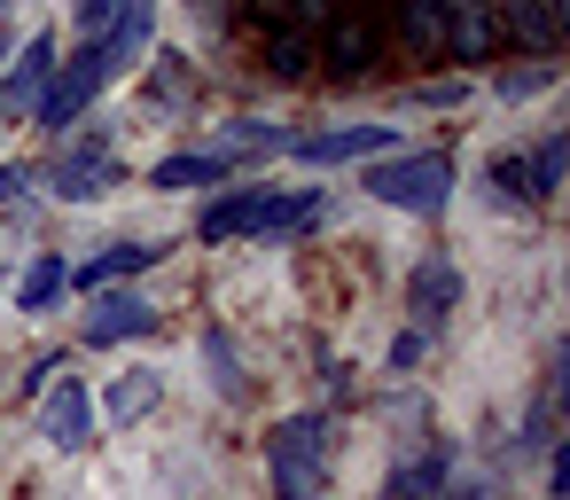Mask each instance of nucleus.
Returning <instances> with one entry per match:
<instances>
[{
  "instance_id": "f257e3e1",
  "label": "nucleus",
  "mask_w": 570,
  "mask_h": 500,
  "mask_svg": "<svg viewBox=\"0 0 570 500\" xmlns=\"http://www.w3.org/2000/svg\"><path fill=\"white\" fill-rule=\"evenodd\" d=\"M375 204H391V212H445V196H453V157L445 149H383V157H367V180H360Z\"/></svg>"
},
{
  "instance_id": "f03ea898",
  "label": "nucleus",
  "mask_w": 570,
  "mask_h": 500,
  "mask_svg": "<svg viewBox=\"0 0 570 500\" xmlns=\"http://www.w3.org/2000/svg\"><path fill=\"white\" fill-rule=\"evenodd\" d=\"M274 461V500H321V469H328V422L321 414H289L266 438Z\"/></svg>"
},
{
  "instance_id": "7ed1b4c3",
  "label": "nucleus",
  "mask_w": 570,
  "mask_h": 500,
  "mask_svg": "<svg viewBox=\"0 0 570 500\" xmlns=\"http://www.w3.org/2000/svg\"><path fill=\"white\" fill-rule=\"evenodd\" d=\"M102 87H110V71H102V48H95V40H79V56L48 71V95L32 102V118H40L48 134H71V118H79V110H87Z\"/></svg>"
},
{
  "instance_id": "20e7f679",
  "label": "nucleus",
  "mask_w": 570,
  "mask_h": 500,
  "mask_svg": "<svg viewBox=\"0 0 570 500\" xmlns=\"http://www.w3.org/2000/svg\"><path fill=\"white\" fill-rule=\"evenodd\" d=\"M383 56V32L352 9V0H336V17L313 32V63H328L336 79H367V63Z\"/></svg>"
},
{
  "instance_id": "39448f33",
  "label": "nucleus",
  "mask_w": 570,
  "mask_h": 500,
  "mask_svg": "<svg viewBox=\"0 0 570 500\" xmlns=\"http://www.w3.org/2000/svg\"><path fill=\"white\" fill-rule=\"evenodd\" d=\"M383 149H399L391 126H321V134H289V157H305V165H367V157H383Z\"/></svg>"
},
{
  "instance_id": "423d86ee",
  "label": "nucleus",
  "mask_w": 570,
  "mask_h": 500,
  "mask_svg": "<svg viewBox=\"0 0 570 500\" xmlns=\"http://www.w3.org/2000/svg\"><path fill=\"white\" fill-rule=\"evenodd\" d=\"M95 305H87V321H79V336L87 344H126V336H157V305L149 297H134V290H87Z\"/></svg>"
},
{
  "instance_id": "0eeeda50",
  "label": "nucleus",
  "mask_w": 570,
  "mask_h": 500,
  "mask_svg": "<svg viewBox=\"0 0 570 500\" xmlns=\"http://www.w3.org/2000/svg\"><path fill=\"white\" fill-rule=\"evenodd\" d=\"M110 188H126V165H118L102 141H79V149L56 157V196H63V204H95V196H110Z\"/></svg>"
},
{
  "instance_id": "6e6552de",
  "label": "nucleus",
  "mask_w": 570,
  "mask_h": 500,
  "mask_svg": "<svg viewBox=\"0 0 570 500\" xmlns=\"http://www.w3.org/2000/svg\"><path fill=\"white\" fill-rule=\"evenodd\" d=\"M492 48H500L492 0H445V32H438V56H445V63H492Z\"/></svg>"
},
{
  "instance_id": "1a4fd4ad",
  "label": "nucleus",
  "mask_w": 570,
  "mask_h": 500,
  "mask_svg": "<svg viewBox=\"0 0 570 500\" xmlns=\"http://www.w3.org/2000/svg\"><path fill=\"white\" fill-rule=\"evenodd\" d=\"M461 305V274H453V258L445 251H430L414 274H406V313H414V329L430 336V329H445V313Z\"/></svg>"
},
{
  "instance_id": "9d476101",
  "label": "nucleus",
  "mask_w": 570,
  "mask_h": 500,
  "mask_svg": "<svg viewBox=\"0 0 570 500\" xmlns=\"http://www.w3.org/2000/svg\"><path fill=\"white\" fill-rule=\"evenodd\" d=\"M87 430H95V399H87V383H79V375H63V367H56V391H48V406H40V438H48V445H63V453H79V445H87Z\"/></svg>"
},
{
  "instance_id": "9b49d317",
  "label": "nucleus",
  "mask_w": 570,
  "mask_h": 500,
  "mask_svg": "<svg viewBox=\"0 0 570 500\" xmlns=\"http://www.w3.org/2000/svg\"><path fill=\"white\" fill-rule=\"evenodd\" d=\"M48 71H56V32H32L9 63V79H0V110L9 118H32V102L48 95Z\"/></svg>"
},
{
  "instance_id": "f8f14e48",
  "label": "nucleus",
  "mask_w": 570,
  "mask_h": 500,
  "mask_svg": "<svg viewBox=\"0 0 570 500\" xmlns=\"http://www.w3.org/2000/svg\"><path fill=\"white\" fill-rule=\"evenodd\" d=\"M149 32H157V0H126V17L95 40V48H102V71H110V79H126V71L149 56Z\"/></svg>"
},
{
  "instance_id": "ddd939ff",
  "label": "nucleus",
  "mask_w": 570,
  "mask_h": 500,
  "mask_svg": "<svg viewBox=\"0 0 570 500\" xmlns=\"http://www.w3.org/2000/svg\"><path fill=\"white\" fill-rule=\"evenodd\" d=\"M492 24H500V40H515L523 56H554V48H562V24L547 17V0H492Z\"/></svg>"
},
{
  "instance_id": "4468645a",
  "label": "nucleus",
  "mask_w": 570,
  "mask_h": 500,
  "mask_svg": "<svg viewBox=\"0 0 570 500\" xmlns=\"http://www.w3.org/2000/svg\"><path fill=\"white\" fill-rule=\"evenodd\" d=\"M157 258H165L157 243H102V251H95L87 266H71L63 282H71V290H102V282H134V274H149Z\"/></svg>"
},
{
  "instance_id": "2eb2a0df",
  "label": "nucleus",
  "mask_w": 570,
  "mask_h": 500,
  "mask_svg": "<svg viewBox=\"0 0 570 500\" xmlns=\"http://www.w3.org/2000/svg\"><path fill=\"white\" fill-rule=\"evenodd\" d=\"M266 196H274V188H227V196H219V204H212V212L196 219V235H204V243L250 235V227H258V212H266Z\"/></svg>"
},
{
  "instance_id": "dca6fc26",
  "label": "nucleus",
  "mask_w": 570,
  "mask_h": 500,
  "mask_svg": "<svg viewBox=\"0 0 570 500\" xmlns=\"http://www.w3.org/2000/svg\"><path fill=\"white\" fill-rule=\"evenodd\" d=\"M321 219H328V196H321V188H305V196H266V212H258L250 235L289 243V235H305V227H321Z\"/></svg>"
},
{
  "instance_id": "f3484780",
  "label": "nucleus",
  "mask_w": 570,
  "mask_h": 500,
  "mask_svg": "<svg viewBox=\"0 0 570 500\" xmlns=\"http://www.w3.org/2000/svg\"><path fill=\"white\" fill-rule=\"evenodd\" d=\"M266 71L274 79H305L313 71V32L289 17H266Z\"/></svg>"
},
{
  "instance_id": "a211bd4d",
  "label": "nucleus",
  "mask_w": 570,
  "mask_h": 500,
  "mask_svg": "<svg viewBox=\"0 0 570 500\" xmlns=\"http://www.w3.org/2000/svg\"><path fill=\"white\" fill-rule=\"evenodd\" d=\"M235 165L219 157V149H180V157H165L157 173H149V188H219Z\"/></svg>"
},
{
  "instance_id": "6ab92c4d",
  "label": "nucleus",
  "mask_w": 570,
  "mask_h": 500,
  "mask_svg": "<svg viewBox=\"0 0 570 500\" xmlns=\"http://www.w3.org/2000/svg\"><path fill=\"white\" fill-rule=\"evenodd\" d=\"M212 149H219L227 165H243V157H274V149H289V134H282V126H266V118H235Z\"/></svg>"
},
{
  "instance_id": "aec40b11",
  "label": "nucleus",
  "mask_w": 570,
  "mask_h": 500,
  "mask_svg": "<svg viewBox=\"0 0 570 500\" xmlns=\"http://www.w3.org/2000/svg\"><path fill=\"white\" fill-rule=\"evenodd\" d=\"M438 32H445V0H399V40L422 63H438Z\"/></svg>"
},
{
  "instance_id": "412c9836",
  "label": "nucleus",
  "mask_w": 570,
  "mask_h": 500,
  "mask_svg": "<svg viewBox=\"0 0 570 500\" xmlns=\"http://www.w3.org/2000/svg\"><path fill=\"white\" fill-rule=\"evenodd\" d=\"M445 469H453V453H445V445H438V453H430V461H406V469H399V477H391V484H383V500H430V492H438V484H445Z\"/></svg>"
},
{
  "instance_id": "4be33fe9",
  "label": "nucleus",
  "mask_w": 570,
  "mask_h": 500,
  "mask_svg": "<svg viewBox=\"0 0 570 500\" xmlns=\"http://www.w3.org/2000/svg\"><path fill=\"white\" fill-rule=\"evenodd\" d=\"M562 173H570V134H547V149L523 165V180H531V204H547V196L562 188Z\"/></svg>"
},
{
  "instance_id": "5701e85b",
  "label": "nucleus",
  "mask_w": 570,
  "mask_h": 500,
  "mask_svg": "<svg viewBox=\"0 0 570 500\" xmlns=\"http://www.w3.org/2000/svg\"><path fill=\"white\" fill-rule=\"evenodd\" d=\"M63 274H71L63 258H32V274H24V290H17V305H24V313H48V305H56V297L71 290Z\"/></svg>"
},
{
  "instance_id": "b1692460",
  "label": "nucleus",
  "mask_w": 570,
  "mask_h": 500,
  "mask_svg": "<svg viewBox=\"0 0 570 500\" xmlns=\"http://www.w3.org/2000/svg\"><path fill=\"white\" fill-rule=\"evenodd\" d=\"M547 87H554V63H547V56H531V63H515V71L492 79L500 102H531V95H547Z\"/></svg>"
},
{
  "instance_id": "393cba45",
  "label": "nucleus",
  "mask_w": 570,
  "mask_h": 500,
  "mask_svg": "<svg viewBox=\"0 0 570 500\" xmlns=\"http://www.w3.org/2000/svg\"><path fill=\"white\" fill-rule=\"evenodd\" d=\"M149 406H157V375H149V367H134V375L110 383V414H118V422H141Z\"/></svg>"
},
{
  "instance_id": "a878e982",
  "label": "nucleus",
  "mask_w": 570,
  "mask_h": 500,
  "mask_svg": "<svg viewBox=\"0 0 570 500\" xmlns=\"http://www.w3.org/2000/svg\"><path fill=\"white\" fill-rule=\"evenodd\" d=\"M484 180H492V196H500V204H531V180H523V157H508V149H500V157L484 165Z\"/></svg>"
},
{
  "instance_id": "bb28decb",
  "label": "nucleus",
  "mask_w": 570,
  "mask_h": 500,
  "mask_svg": "<svg viewBox=\"0 0 570 500\" xmlns=\"http://www.w3.org/2000/svg\"><path fill=\"white\" fill-rule=\"evenodd\" d=\"M118 17H126V0H79V17H71V24H79V40H102Z\"/></svg>"
},
{
  "instance_id": "cd10ccee",
  "label": "nucleus",
  "mask_w": 570,
  "mask_h": 500,
  "mask_svg": "<svg viewBox=\"0 0 570 500\" xmlns=\"http://www.w3.org/2000/svg\"><path fill=\"white\" fill-rule=\"evenodd\" d=\"M461 95H469V87H461V79H422V87H414V95H406V102H430V110H438V102H445V110H453V102H461Z\"/></svg>"
},
{
  "instance_id": "c85d7f7f",
  "label": "nucleus",
  "mask_w": 570,
  "mask_h": 500,
  "mask_svg": "<svg viewBox=\"0 0 570 500\" xmlns=\"http://www.w3.org/2000/svg\"><path fill=\"white\" fill-rule=\"evenodd\" d=\"M212 360H219V391H227V399H243V375H235V352H227V336H212Z\"/></svg>"
},
{
  "instance_id": "c756f323",
  "label": "nucleus",
  "mask_w": 570,
  "mask_h": 500,
  "mask_svg": "<svg viewBox=\"0 0 570 500\" xmlns=\"http://www.w3.org/2000/svg\"><path fill=\"white\" fill-rule=\"evenodd\" d=\"M32 188V165H0V204H17Z\"/></svg>"
},
{
  "instance_id": "7c9ffc66",
  "label": "nucleus",
  "mask_w": 570,
  "mask_h": 500,
  "mask_svg": "<svg viewBox=\"0 0 570 500\" xmlns=\"http://www.w3.org/2000/svg\"><path fill=\"white\" fill-rule=\"evenodd\" d=\"M547 492H554V500L570 492V445H554V461H547Z\"/></svg>"
},
{
  "instance_id": "2f4dec72",
  "label": "nucleus",
  "mask_w": 570,
  "mask_h": 500,
  "mask_svg": "<svg viewBox=\"0 0 570 500\" xmlns=\"http://www.w3.org/2000/svg\"><path fill=\"white\" fill-rule=\"evenodd\" d=\"M414 360H422V329H414V336H399V344H391V367H414Z\"/></svg>"
},
{
  "instance_id": "473e14b6",
  "label": "nucleus",
  "mask_w": 570,
  "mask_h": 500,
  "mask_svg": "<svg viewBox=\"0 0 570 500\" xmlns=\"http://www.w3.org/2000/svg\"><path fill=\"white\" fill-rule=\"evenodd\" d=\"M547 17H554V24H562V32H570V0H547Z\"/></svg>"
},
{
  "instance_id": "72a5a7b5",
  "label": "nucleus",
  "mask_w": 570,
  "mask_h": 500,
  "mask_svg": "<svg viewBox=\"0 0 570 500\" xmlns=\"http://www.w3.org/2000/svg\"><path fill=\"white\" fill-rule=\"evenodd\" d=\"M188 9H196V0H188ZM204 24H219V0H204Z\"/></svg>"
},
{
  "instance_id": "f704fd0d",
  "label": "nucleus",
  "mask_w": 570,
  "mask_h": 500,
  "mask_svg": "<svg viewBox=\"0 0 570 500\" xmlns=\"http://www.w3.org/2000/svg\"><path fill=\"white\" fill-rule=\"evenodd\" d=\"M0 63H9V40H0Z\"/></svg>"
},
{
  "instance_id": "c9c22d12",
  "label": "nucleus",
  "mask_w": 570,
  "mask_h": 500,
  "mask_svg": "<svg viewBox=\"0 0 570 500\" xmlns=\"http://www.w3.org/2000/svg\"><path fill=\"white\" fill-rule=\"evenodd\" d=\"M0 9H9V0H0Z\"/></svg>"
}]
</instances>
